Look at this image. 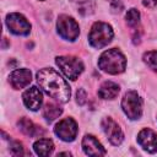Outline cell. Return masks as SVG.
<instances>
[{
	"instance_id": "6da1fadb",
	"label": "cell",
	"mask_w": 157,
	"mask_h": 157,
	"mask_svg": "<svg viewBox=\"0 0 157 157\" xmlns=\"http://www.w3.org/2000/svg\"><path fill=\"white\" fill-rule=\"evenodd\" d=\"M37 81L42 90L52 98L60 103H66L70 99V86L60 76L58 71L52 67L40 69L37 72Z\"/></svg>"
},
{
	"instance_id": "7a4b0ae2",
	"label": "cell",
	"mask_w": 157,
	"mask_h": 157,
	"mask_svg": "<svg viewBox=\"0 0 157 157\" xmlns=\"http://www.w3.org/2000/svg\"><path fill=\"white\" fill-rule=\"evenodd\" d=\"M98 67L110 75L121 74L126 67V58L117 48L108 49L101 54L98 59Z\"/></svg>"
},
{
	"instance_id": "3957f363",
	"label": "cell",
	"mask_w": 157,
	"mask_h": 157,
	"mask_svg": "<svg viewBox=\"0 0 157 157\" xmlns=\"http://www.w3.org/2000/svg\"><path fill=\"white\" fill-rule=\"evenodd\" d=\"M113 36H114V32L112 26L99 21L92 25L91 31L88 33V42L93 48L101 49L112 42Z\"/></svg>"
},
{
	"instance_id": "277c9868",
	"label": "cell",
	"mask_w": 157,
	"mask_h": 157,
	"mask_svg": "<svg viewBox=\"0 0 157 157\" xmlns=\"http://www.w3.org/2000/svg\"><path fill=\"white\" fill-rule=\"evenodd\" d=\"M55 63L61 70V72L70 80H76L83 71V63L72 55H63L56 56Z\"/></svg>"
},
{
	"instance_id": "5b68a950",
	"label": "cell",
	"mask_w": 157,
	"mask_h": 157,
	"mask_svg": "<svg viewBox=\"0 0 157 157\" xmlns=\"http://www.w3.org/2000/svg\"><path fill=\"white\" fill-rule=\"evenodd\" d=\"M121 108L125 115L136 120L142 115V99L136 91H128L121 99Z\"/></svg>"
},
{
	"instance_id": "8992f818",
	"label": "cell",
	"mask_w": 157,
	"mask_h": 157,
	"mask_svg": "<svg viewBox=\"0 0 157 157\" xmlns=\"http://www.w3.org/2000/svg\"><path fill=\"white\" fill-rule=\"evenodd\" d=\"M56 29L59 36L63 39L74 42L77 39L80 34V27L78 23L67 15H60L56 21Z\"/></svg>"
},
{
	"instance_id": "52a82bcc",
	"label": "cell",
	"mask_w": 157,
	"mask_h": 157,
	"mask_svg": "<svg viewBox=\"0 0 157 157\" xmlns=\"http://www.w3.org/2000/svg\"><path fill=\"white\" fill-rule=\"evenodd\" d=\"M5 22L9 31L16 36H27L31 32V23L21 13H17V12L9 13L6 16Z\"/></svg>"
},
{
	"instance_id": "ba28073f",
	"label": "cell",
	"mask_w": 157,
	"mask_h": 157,
	"mask_svg": "<svg viewBox=\"0 0 157 157\" xmlns=\"http://www.w3.org/2000/svg\"><path fill=\"white\" fill-rule=\"evenodd\" d=\"M77 124L72 118H64L61 119L54 128L55 135L66 142L74 141L77 135Z\"/></svg>"
},
{
	"instance_id": "9c48e42d",
	"label": "cell",
	"mask_w": 157,
	"mask_h": 157,
	"mask_svg": "<svg viewBox=\"0 0 157 157\" xmlns=\"http://www.w3.org/2000/svg\"><path fill=\"white\" fill-rule=\"evenodd\" d=\"M101 126L105 136L108 137L109 142L114 146H119L124 140V134L120 129V126L109 117H105L101 121Z\"/></svg>"
},
{
	"instance_id": "30bf717a",
	"label": "cell",
	"mask_w": 157,
	"mask_h": 157,
	"mask_svg": "<svg viewBox=\"0 0 157 157\" xmlns=\"http://www.w3.org/2000/svg\"><path fill=\"white\" fill-rule=\"evenodd\" d=\"M22 101L25 103V105L29 109V110H33V112H37L42 103H43V94L42 92L39 91L38 87L36 86H32L29 88H27L23 94H22Z\"/></svg>"
},
{
	"instance_id": "8fae6325",
	"label": "cell",
	"mask_w": 157,
	"mask_h": 157,
	"mask_svg": "<svg viewBox=\"0 0 157 157\" xmlns=\"http://www.w3.org/2000/svg\"><path fill=\"white\" fill-rule=\"evenodd\" d=\"M137 142L145 151L150 153L157 152V134L153 130L148 128L142 129L137 134Z\"/></svg>"
},
{
	"instance_id": "7c38bea8",
	"label": "cell",
	"mask_w": 157,
	"mask_h": 157,
	"mask_svg": "<svg viewBox=\"0 0 157 157\" xmlns=\"http://www.w3.org/2000/svg\"><path fill=\"white\" fill-rule=\"evenodd\" d=\"M32 81V74L28 69H16L9 76V83L15 90H21L28 86Z\"/></svg>"
},
{
	"instance_id": "4fadbf2b",
	"label": "cell",
	"mask_w": 157,
	"mask_h": 157,
	"mask_svg": "<svg viewBox=\"0 0 157 157\" xmlns=\"http://www.w3.org/2000/svg\"><path fill=\"white\" fill-rule=\"evenodd\" d=\"M82 148L83 152L88 156H104L105 150L102 144L93 135H85L82 139Z\"/></svg>"
},
{
	"instance_id": "5bb4252c",
	"label": "cell",
	"mask_w": 157,
	"mask_h": 157,
	"mask_svg": "<svg viewBox=\"0 0 157 157\" xmlns=\"http://www.w3.org/2000/svg\"><path fill=\"white\" fill-rule=\"evenodd\" d=\"M17 126L18 129L27 136H31V137H37V136H40L43 135V130L36 125L32 120L27 119V118H21L18 121H17Z\"/></svg>"
},
{
	"instance_id": "9a60e30c",
	"label": "cell",
	"mask_w": 157,
	"mask_h": 157,
	"mask_svg": "<svg viewBox=\"0 0 157 157\" xmlns=\"http://www.w3.org/2000/svg\"><path fill=\"white\" fill-rule=\"evenodd\" d=\"M120 87L113 81L103 82L98 88V96L102 99H114L119 94Z\"/></svg>"
},
{
	"instance_id": "2e32d148",
	"label": "cell",
	"mask_w": 157,
	"mask_h": 157,
	"mask_svg": "<svg viewBox=\"0 0 157 157\" xmlns=\"http://www.w3.org/2000/svg\"><path fill=\"white\" fill-rule=\"evenodd\" d=\"M33 150L38 156H49L54 150V144L49 139H39L33 144Z\"/></svg>"
},
{
	"instance_id": "e0dca14e",
	"label": "cell",
	"mask_w": 157,
	"mask_h": 157,
	"mask_svg": "<svg viewBox=\"0 0 157 157\" xmlns=\"http://www.w3.org/2000/svg\"><path fill=\"white\" fill-rule=\"evenodd\" d=\"M63 113V109L58 105V104H54V103H47L43 108V118L47 120V121H53L55 120L56 118H59Z\"/></svg>"
},
{
	"instance_id": "ac0fdd59",
	"label": "cell",
	"mask_w": 157,
	"mask_h": 157,
	"mask_svg": "<svg viewBox=\"0 0 157 157\" xmlns=\"http://www.w3.org/2000/svg\"><path fill=\"white\" fill-rule=\"evenodd\" d=\"M145 64L152 69L153 71H157V50H150V52H146L142 56Z\"/></svg>"
},
{
	"instance_id": "d6986e66",
	"label": "cell",
	"mask_w": 157,
	"mask_h": 157,
	"mask_svg": "<svg viewBox=\"0 0 157 157\" xmlns=\"http://www.w3.org/2000/svg\"><path fill=\"white\" fill-rule=\"evenodd\" d=\"M125 20H126L128 26L135 27L140 22V12L136 9H130V10H128V12L125 15Z\"/></svg>"
},
{
	"instance_id": "ffe728a7",
	"label": "cell",
	"mask_w": 157,
	"mask_h": 157,
	"mask_svg": "<svg viewBox=\"0 0 157 157\" xmlns=\"http://www.w3.org/2000/svg\"><path fill=\"white\" fill-rule=\"evenodd\" d=\"M94 10V2L93 1H83L78 5V12L82 15V16H87V15H91Z\"/></svg>"
},
{
	"instance_id": "44dd1931",
	"label": "cell",
	"mask_w": 157,
	"mask_h": 157,
	"mask_svg": "<svg viewBox=\"0 0 157 157\" xmlns=\"http://www.w3.org/2000/svg\"><path fill=\"white\" fill-rule=\"evenodd\" d=\"M10 152L12 156H22L26 155L25 147L20 141H11L10 142Z\"/></svg>"
},
{
	"instance_id": "7402d4cb",
	"label": "cell",
	"mask_w": 157,
	"mask_h": 157,
	"mask_svg": "<svg viewBox=\"0 0 157 157\" xmlns=\"http://www.w3.org/2000/svg\"><path fill=\"white\" fill-rule=\"evenodd\" d=\"M86 98H87V94L85 92L83 88H80L76 93V102L80 104V105H83L86 103Z\"/></svg>"
},
{
	"instance_id": "603a6c76",
	"label": "cell",
	"mask_w": 157,
	"mask_h": 157,
	"mask_svg": "<svg viewBox=\"0 0 157 157\" xmlns=\"http://www.w3.org/2000/svg\"><path fill=\"white\" fill-rule=\"evenodd\" d=\"M109 2H110V9L113 12H120L124 7L120 0H109Z\"/></svg>"
},
{
	"instance_id": "cb8c5ba5",
	"label": "cell",
	"mask_w": 157,
	"mask_h": 157,
	"mask_svg": "<svg viewBox=\"0 0 157 157\" xmlns=\"http://www.w3.org/2000/svg\"><path fill=\"white\" fill-rule=\"evenodd\" d=\"M142 5L148 9H153L157 5V0H142Z\"/></svg>"
}]
</instances>
